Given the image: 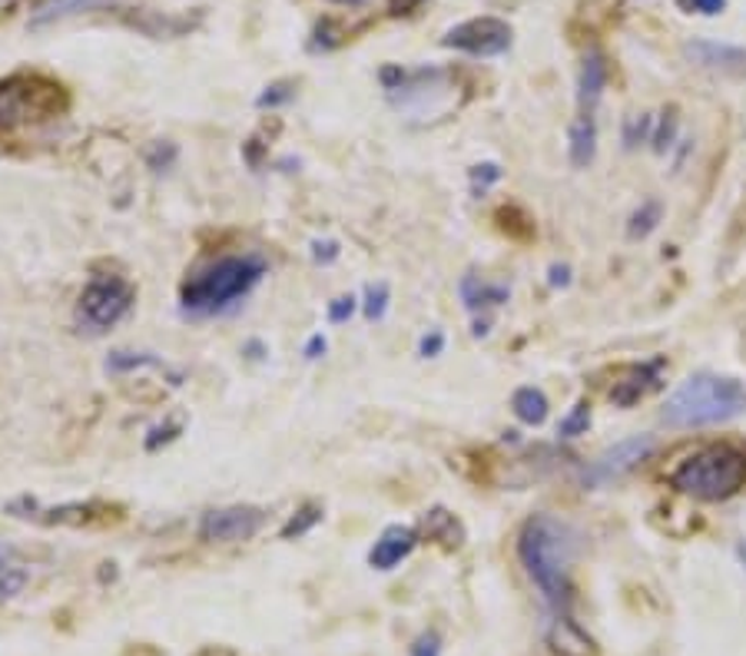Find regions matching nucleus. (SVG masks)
I'll use <instances>...</instances> for the list:
<instances>
[{"label": "nucleus", "instance_id": "a878e982", "mask_svg": "<svg viewBox=\"0 0 746 656\" xmlns=\"http://www.w3.org/2000/svg\"><path fill=\"white\" fill-rule=\"evenodd\" d=\"M24 586H27V570H21L17 564H0V604L14 601Z\"/></svg>", "mask_w": 746, "mask_h": 656}, {"label": "nucleus", "instance_id": "f257e3e1", "mask_svg": "<svg viewBox=\"0 0 746 656\" xmlns=\"http://www.w3.org/2000/svg\"><path fill=\"white\" fill-rule=\"evenodd\" d=\"M518 560L534 580L558 614H568L574 601L571 586V564H574V538L561 520L548 514H534L524 520V528L518 534Z\"/></svg>", "mask_w": 746, "mask_h": 656}, {"label": "nucleus", "instance_id": "f03ea898", "mask_svg": "<svg viewBox=\"0 0 746 656\" xmlns=\"http://www.w3.org/2000/svg\"><path fill=\"white\" fill-rule=\"evenodd\" d=\"M378 80H382L391 106L401 110L405 119L415 123V126H432V123L455 116L471 97L468 84L448 67L405 71V67L388 63V67L378 71Z\"/></svg>", "mask_w": 746, "mask_h": 656}, {"label": "nucleus", "instance_id": "412c9836", "mask_svg": "<svg viewBox=\"0 0 746 656\" xmlns=\"http://www.w3.org/2000/svg\"><path fill=\"white\" fill-rule=\"evenodd\" d=\"M597 153V119L594 113H577L571 123V163L587 166Z\"/></svg>", "mask_w": 746, "mask_h": 656}, {"label": "nucleus", "instance_id": "2f4dec72", "mask_svg": "<svg viewBox=\"0 0 746 656\" xmlns=\"http://www.w3.org/2000/svg\"><path fill=\"white\" fill-rule=\"evenodd\" d=\"M388 308V286L378 282V286H369L365 289V318L369 321H378Z\"/></svg>", "mask_w": 746, "mask_h": 656}, {"label": "nucleus", "instance_id": "c85d7f7f", "mask_svg": "<svg viewBox=\"0 0 746 656\" xmlns=\"http://www.w3.org/2000/svg\"><path fill=\"white\" fill-rule=\"evenodd\" d=\"M673 137H676V110L670 106V110H663V113H660V123H657V129H654L650 143H654V150H657V153H663V150H670Z\"/></svg>", "mask_w": 746, "mask_h": 656}, {"label": "nucleus", "instance_id": "3c124183", "mask_svg": "<svg viewBox=\"0 0 746 656\" xmlns=\"http://www.w3.org/2000/svg\"><path fill=\"white\" fill-rule=\"evenodd\" d=\"M736 557H739V560H743V567H746V544H739V547H736Z\"/></svg>", "mask_w": 746, "mask_h": 656}, {"label": "nucleus", "instance_id": "0eeeda50", "mask_svg": "<svg viewBox=\"0 0 746 656\" xmlns=\"http://www.w3.org/2000/svg\"><path fill=\"white\" fill-rule=\"evenodd\" d=\"M133 299H137V292H133V286L123 276H97L80 292L77 312L84 325H90L94 332H103V328H113L133 308Z\"/></svg>", "mask_w": 746, "mask_h": 656}, {"label": "nucleus", "instance_id": "39448f33", "mask_svg": "<svg viewBox=\"0 0 746 656\" xmlns=\"http://www.w3.org/2000/svg\"><path fill=\"white\" fill-rule=\"evenodd\" d=\"M667 481L697 501H726L746 488V451L736 444H710L684 457L667 475Z\"/></svg>", "mask_w": 746, "mask_h": 656}, {"label": "nucleus", "instance_id": "dca6fc26", "mask_svg": "<svg viewBox=\"0 0 746 656\" xmlns=\"http://www.w3.org/2000/svg\"><path fill=\"white\" fill-rule=\"evenodd\" d=\"M654 388H660V362H647V365H631L624 381H614L610 388V399H614L621 408L637 405L644 395H650Z\"/></svg>", "mask_w": 746, "mask_h": 656}, {"label": "nucleus", "instance_id": "5701e85b", "mask_svg": "<svg viewBox=\"0 0 746 656\" xmlns=\"http://www.w3.org/2000/svg\"><path fill=\"white\" fill-rule=\"evenodd\" d=\"M322 520V507L319 504H306V507H299L286 523H283V531H279V538L283 541H299V538H306L315 523Z\"/></svg>", "mask_w": 746, "mask_h": 656}, {"label": "nucleus", "instance_id": "9d476101", "mask_svg": "<svg viewBox=\"0 0 746 656\" xmlns=\"http://www.w3.org/2000/svg\"><path fill=\"white\" fill-rule=\"evenodd\" d=\"M8 510L14 517H24V520H37V523H47V528H53V523H60V528H87V523H97V520H107V517H120V507H110L103 501H77V504H60V507H37L34 497H17L8 504Z\"/></svg>", "mask_w": 746, "mask_h": 656}, {"label": "nucleus", "instance_id": "aec40b11", "mask_svg": "<svg viewBox=\"0 0 746 656\" xmlns=\"http://www.w3.org/2000/svg\"><path fill=\"white\" fill-rule=\"evenodd\" d=\"M116 8L113 0H50V4L37 8V14L30 17V27H47L53 21L74 17V14H90V11H110Z\"/></svg>", "mask_w": 746, "mask_h": 656}, {"label": "nucleus", "instance_id": "4c0bfd02", "mask_svg": "<svg viewBox=\"0 0 746 656\" xmlns=\"http://www.w3.org/2000/svg\"><path fill=\"white\" fill-rule=\"evenodd\" d=\"M471 182L474 186H482V189H488L492 182H498L501 179V166L498 163H478V166H471Z\"/></svg>", "mask_w": 746, "mask_h": 656}, {"label": "nucleus", "instance_id": "09e8293b", "mask_svg": "<svg viewBox=\"0 0 746 656\" xmlns=\"http://www.w3.org/2000/svg\"><path fill=\"white\" fill-rule=\"evenodd\" d=\"M0 564H14V551L4 541H0Z\"/></svg>", "mask_w": 746, "mask_h": 656}, {"label": "nucleus", "instance_id": "2eb2a0df", "mask_svg": "<svg viewBox=\"0 0 746 656\" xmlns=\"http://www.w3.org/2000/svg\"><path fill=\"white\" fill-rule=\"evenodd\" d=\"M545 640H548V649L555 656H597V643L568 614H555L551 617V623L545 630Z\"/></svg>", "mask_w": 746, "mask_h": 656}, {"label": "nucleus", "instance_id": "9b49d317", "mask_svg": "<svg viewBox=\"0 0 746 656\" xmlns=\"http://www.w3.org/2000/svg\"><path fill=\"white\" fill-rule=\"evenodd\" d=\"M657 441L654 434H634V438H624L618 441L614 447H607L597 462L584 471V484L587 488H604L610 481H621L624 475H631L641 462H647V457L654 454Z\"/></svg>", "mask_w": 746, "mask_h": 656}, {"label": "nucleus", "instance_id": "bb28decb", "mask_svg": "<svg viewBox=\"0 0 746 656\" xmlns=\"http://www.w3.org/2000/svg\"><path fill=\"white\" fill-rule=\"evenodd\" d=\"M289 100H296V84L293 80H279V84H269L256 97V106L259 110H276V106H286Z\"/></svg>", "mask_w": 746, "mask_h": 656}, {"label": "nucleus", "instance_id": "473e14b6", "mask_svg": "<svg viewBox=\"0 0 746 656\" xmlns=\"http://www.w3.org/2000/svg\"><path fill=\"white\" fill-rule=\"evenodd\" d=\"M176 147L173 143H153L150 150H147V166L153 169V173H163V169H170L173 163H176Z\"/></svg>", "mask_w": 746, "mask_h": 656}, {"label": "nucleus", "instance_id": "4be33fe9", "mask_svg": "<svg viewBox=\"0 0 746 656\" xmlns=\"http://www.w3.org/2000/svg\"><path fill=\"white\" fill-rule=\"evenodd\" d=\"M511 408H514L518 421H524V425H545L548 421V399L540 388H531V384L518 388L514 399H511Z\"/></svg>", "mask_w": 746, "mask_h": 656}, {"label": "nucleus", "instance_id": "4468645a", "mask_svg": "<svg viewBox=\"0 0 746 656\" xmlns=\"http://www.w3.org/2000/svg\"><path fill=\"white\" fill-rule=\"evenodd\" d=\"M419 544V531L409 528V523H391V528L382 531V538L372 544L369 551V564L375 570H395L405 557H409Z\"/></svg>", "mask_w": 746, "mask_h": 656}, {"label": "nucleus", "instance_id": "e433bc0d", "mask_svg": "<svg viewBox=\"0 0 746 656\" xmlns=\"http://www.w3.org/2000/svg\"><path fill=\"white\" fill-rule=\"evenodd\" d=\"M338 40H343V34L335 30V24H332V21H322V24L315 27V34H312V43H309V47H312V50H332Z\"/></svg>", "mask_w": 746, "mask_h": 656}, {"label": "nucleus", "instance_id": "393cba45", "mask_svg": "<svg viewBox=\"0 0 746 656\" xmlns=\"http://www.w3.org/2000/svg\"><path fill=\"white\" fill-rule=\"evenodd\" d=\"M144 365H163V358H157L153 352H113L107 358V371L113 375H123V371H133V368H144Z\"/></svg>", "mask_w": 746, "mask_h": 656}, {"label": "nucleus", "instance_id": "f8f14e48", "mask_svg": "<svg viewBox=\"0 0 746 656\" xmlns=\"http://www.w3.org/2000/svg\"><path fill=\"white\" fill-rule=\"evenodd\" d=\"M116 14L129 30H137L150 40H176V37L192 34L202 24V14L189 17V14H163V11H150V8H120Z\"/></svg>", "mask_w": 746, "mask_h": 656}, {"label": "nucleus", "instance_id": "8fccbe9b", "mask_svg": "<svg viewBox=\"0 0 746 656\" xmlns=\"http://www.w3.org/2000/svg\"><path fill=\"white\" fill-rule=\"evenodd\" d=\"M328 4H343V8H365L369 0H328Z\"/></svg>", "mask_w": 746, "mask_h": 656}, {"label": "nucleus", "instance_id": "6ab92c4d", "mask_svg": "<svg viewBox=\"0 0 746 656\" xmlns=\"http://www.w3.org/2000/svg\"><path fill=\"white\" fill-rule=\"evenodd\" d=\"M511 299V289L501 282H485L482 276H464L461 279V302L471 312H482V308H498Z\"/></svg>", "mask_w": 746, "mask_h": 656}, {"label": "nucleus", "instance_id": "20e7f679", "mask_svg": "<svg viewBox=\"0 0 746 656\" xmlns=\"http://www.w3.org/2000/svg\"><path fill=\"white\" fill-rule=\"evenodd\" d=\"M265 276V258L262 255H223L216 262H210L207 269L192 273L183 282L179 302L186 312L192 315H213L229 308L233 302H239L243 295H249Z\"/></svg>", "mask_w": 746, "mask_h": 656}, {"label": "nucleus", "instance_id": "f704fd0d", "mask_svg": "<svg viewBox=\"0 0 746 656\" xmlns=\"http://www.w3.org/2000/svg\"><path fill=\"white\" fill-rule=\"evenodd\" d=\"M356 308H359L356 295H338L335 302H328V321L332 325H343V321H349L356 315Z\"/></svg>", "mask_w": 746, "mask_h": 656}, {"label": "nucleus", "instance_id": "f3484780", "mask_svg": "<svg viewBox=\"0 0 746 656\" xmlns=\"http://www.w3.org/2000/svg\"><path fill=\"white\" fill-rule=\"evenodd\" d=\"M419 531H422L428 541H435L438 547H445V551H458V547L464 544V523H461L451 510H445V507L425 510Z\"/></svg>", "mask_w": 746, "mask_h": 656}, {"label": "nucleus", "instance_id": "1a4fd4ad", "mask_svg": "<svg viewBox=\"0 0 746 656\" xmlns=\"http://www.w3.org/2000/svg\"><path fill=\"white\" fill-rule=\"evenodd\" d=\"M511 24L501 21V17H474V21H464L458 27H451L445 37H442V47L448 50H461V53H471V56H498L511 47Z\"/></svg>", "mask_w": 746, "mask_h": 656}, {"label": "nucleus", "instance_id": "c756f323", "mask_svg": "<svg viewBox=\"0 0 746 656\" xmlns=\"http://www.w3.org/2000/svg\"><path fill=\"white\" fill-rule=\"evenodd\" d=\"M587 425H590V405H587V402H577V405L571 408V415L561 421L558 434H561V438H577V434L587 431Z\"/></svg>", "mask_w": 746, "mask_h": 656}, {"label": "nucleus", "instance_id": "58836bf2", "mask_svg": "<svg viewBox=\"0 0 746 656\" xmlns=\"http://www.w3.org/2000/svg\"><path fill=\"white\" fill-rule=\"evenodd\" d=\"M338 252H343V249H338V242L335 239H315L312 242V258L319 262V266H332V262L338 258Z\"/></svg>", "mask_w": 746, "mask_h": 656}, {"label": "nucleus", "instance_id": "b1692460", "mask_svg": "<svg viewBox=\"0 0 746 656\" xmlns=\"http://www.w3.org/2000/svg\"><path fill=\"white\" fill-rule=\"evenodd\" d=\"M660 216H663V206H660L657 200L641 203V210H634V216H631L627 236H631V239H644V236H650V232L657 229Z\"/></svg>", "mask_w": 746, "mask_h": 656}, {"label": "nucleus", "instance_id": "72a5a7b5", "mask_svg": "<svg viewBox=\"0 0 746 656\" xmlns=\"http://www.w3.org/2000/svg\"><path fill=\"white\" fill-rule=\"evenodd\" d=\"M179 431H183V421H166V425H157V428L147 434V451H160L163 444L176 441V438H179Z\"/></svg>", "mask_w": 746, "mask_h": 656}, {"label": "nucleus", "instance_id": "a19ab883", "mask_svg": "<svg viewBox=\"0 0 746 656\" xmlns=\"http://www.w3.org/2000/svg\"><path fill=\"white\" fill-rule=\"evenodd\" d=\"M265 147H269V143H262L259 137H252V140L243 147V156H246V163H249L252 169H259V166H262V153H265Z\"/></svg>", "mask_w": 746, "mask_h": 656}, {"label": "nucleus", "instance_id": "ddd939ff", "mask_svg": "<svg viewBox=\"0 0 746 656\" xmlns=\"http://www.w3.org/2000/svg\"><path fill=\"white\" fill-rule=\"evenodd\" d=\"M687 60L697 63L704 71L726 74V77H746V50L733 43H717V40H691L684 47Z\"/></svg>", "mask_w": 746, "mask_h": 656}, {"label": "nucleus", "instance_id": "6e6552de", "mask_svg": "<svg viewBox=\"0 0 746 656\" xmlns=\"http://www.w3.org/2000/svg\"><path fill=\"white\" fill-rule=\"evenodd\" d=\"M265 510L252 504H233V507H216L207 510L199 520V538L207 544H239L249 541L262 531Z\"/></svg>", "mask_w": 746, "mask_h": 656}, {"label": "nucleus", "instance_id": "c9c22d12", "mask_svg": "<svg viewBox=\"0 0 746 656\" xmlns=\"http://www.w3.org/2000/svg\"><path fill=\"white\" fill-rule=\"evenodd\" d=\"M687 14H704V17H717L726 11V0H676Z\"/></svg>", "mask_w": 746, "mask_h": 656}, {"label": "nucleus", "instance_id": "de8ad7c7", "mask_svg": "<svg viewBox=\"0 0 746 656\" xmlns=\"http://www.w3.org/2000/svg\"><path fill=\"white\" fill-rule=\"evenodd\" d=\"M252 362H262L265 358V345L259 342V339H252V342H246V349H243Z\"/></svg>", "mask_w": 746, "mask_h": 656}, {"label": "nucleus", "instance_id": "7c9ffc66", "mask_svg": "<svg viewBox=\"0 0 746 656\" xmlns=\"http://www.w3.org/2000/svg\"><path fill=\"white\" fill-rule=\"evenodd\" d=\"M498 219H501V229H505L508 236H514V239H527V236L534 232L531 219H527V216H521L514 206L501 210V213H498Z\"/></svg>", "mask_w": 746, "mask_h": 656}, {"label": "nucleus", "instance_id": "cd10ccee", "mask_svg": "<svg viewBox=\"0 0 746 656\" xmlns=\"http://www.w3.org/2000/svg\"><path fill=\"white\" fill-rule=\"evenodd\" d=\"M654 137V116H627L624 119V147L634 150L637 143Z\"/></svg>", "mask_w": 746, "mask_h": 656}, {"label": "nucleus", "instance_id": "49530a36", "mask_svg": "<svg viewBox=\"0 0 746 656\" xmlns=\"http://www.w3.org/2000/svg\"><path fill=\"white\" fill-rule=\"evenodd\" d=\"M192 656H239V653L229 649V646H202V649H196Z\"/></svg>", "mask_w": 746, "mask_h": 656}, {"label": "nucleus", "instance_id": "423d86ee", "mask_svg": "<svg viewBox=\"0 0 746 656\" xmlns=\"http://www.w3.org/2000/svg\"><path fill=\"white\" fill-rule=\"evenodd\" d=\"M71 110L66 87L47 74H11L0 80V129L43 123Z\"/></svg>", "mask_w": 746, "mask_h": 656}, {"label": "nucleus", "instance_id": "7ed1b4c3", "mask_svg": "<svg viewBox=\"0 0 746 656\" xmlns=\"http://www.w3.org/2000/svg\"><path fill=\"white\" fill-rule=\"evenodd\" d=\"M743 412H746V388L736 378L700 371L691 375L667 399L663 421L670 428H704V425L730 421Z\"/></svg>", "mask_w": 746, "mask_h": 656}, {"label": "nucleus", "instance_id": "37998d69", "mask_svg": "<svg viewBox=\"0 0 746 656\" xmlns=\"http://www.w3.org/2000/svg\"><path fill=\"white\" fill-rule=\"evenodd\" d=\"M388 4V14L401 17V14H412L415 8H422V0H385Z\"/></svg>", "mask_w": 746, "mask_h": 656}, {"label": "nucleus", "instance_id": "a211bd4d", "mask_svg": "<svg viewBox=\"0 0 746 656\" xmlns=\"http://www.w3.org/2000/svg\"><path fill=\"white\" fill-rule=\"evenodd\" d=\"M607 87V60L600 50H587L584 63H581V80H577V100H581V113H594L600 93Z\"/></svg>", "mask_w": 746, "mask_h": 656}, {"label": "nucleus", "instance_id": "79ce46f5", "mask_svg": "<svg viewBox=\"0 0 746 656\" xmlns=\"http://www.w3.org/2000/svg\"><path fill=\"white\" fill-rule=\"evenodd\" d=\"M442 349H445V336L442 332H428L422 339V345H419L422 358H435V355H442Z\"/></svg>", "mask_w": 746, "mask_h": 656}, {"label": "nucleus", "instance_id": "c03bdc74", "mask_svg": "<svg viewBox=\"0 0 746 656\" xmlns=\"http://www.w3.org/2000/svg\"><path fill=\"white\" fill-rule=\"evenodd\" d=\"M325 349H328L325 336H312V339L306 342V358H309V362H315V358H322V355H325Z\"/></svg>", "mask_w": 746, "mask_h": 656}, {"label": "nucleus", "instance_id": "ea45409f", "mask_svg": "<svg viewBox=\"0 0 746 656\" xmlns=\"http://www.w3.org/2000/svg\"><path fill=\"white\" fill-rule=\"evenodd\" d=\"M412 656H442V640H438V633H422V636L412 643Z\"/></svg>", "mask_w": 746, "mask_h": 656}, {"label": "nucleus", "instance_id": "a18cd8bd", "mask_svg": "<svg viewBox=\"0 0 746 656\" xmlns=\"http://www.w3.org/2000/svg\"><path fill=\"white\" fill-rule=\"evenodd\" d=\"M548 282H551V286H568V282H571V269H568V266H551Z\"/></svg>", "mask_w": 746, "mask_h": 656}]
</instances>
